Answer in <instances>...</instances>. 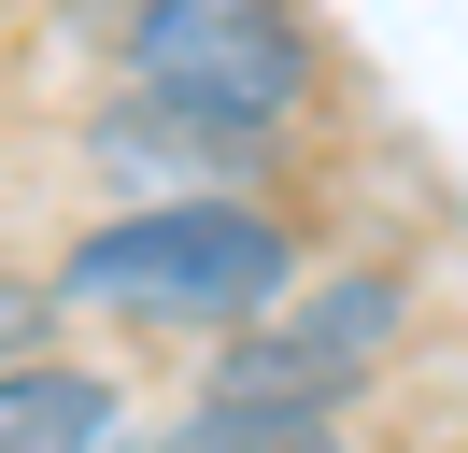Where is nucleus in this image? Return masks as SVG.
Listing matches in <instances>:
<instances>
[{
  "instance_id": "39448f33",
  "label": "nucleus",
  "mask_w": 468,
  "mask_h": 453,
  "mask_svg": "<svg viewBox=\"0 0 468 453\" xmlns=\"http://www.w3.org/2000/svg\"><path fill=\"white\" fill-rule=\"evenodd\" d=\"M143 453H341V425H313V411H185L171 439H143Z\"/></svg>"
},
{
  "instance_id": "20e7f679",
  "label": "nucleus",
  "mask_w": 468,
  "mask_h": 453,
  "mask_svg": "<svg viewBox=\"0 0 468 453\" xmlns=\"http://www.w3.org/2000/svg\"><path fill=\"white\" fill-rule=\"evenodd\" d=\"M128 439V396L100 368H0V453H114Z\"/></svg>"
},
{
  "instance_id": "f257e3e1",
  "label": "nucleus",
  "mask_w": 468,
  "mask_h": 453,
  "mask_svg": "<svg viewBox=\"0 0 468 453\" xmlns=\"http://www.w3.org/2000/svg\"><path fill=\"white\" fill-rule=\"evenodd\" d=\"M128 100L171 156H256L313 100V15L298 0H143Z\"/></svg>"
},
{
  "instance_id": "423d86ee",
  "label": "nucleus",
  "mask_w": 468,
  "mask_h": 453,
  "mask_svg": "<svg viewBox=\"0 0 468 453\" xmlns=\"http://www.w3.org/2000/svg\"><path fill=\"white\" fill-rule=\"evenodd\" d=\"M43 311H58V298H43V283H0V368H29V340H43Z\"/></svg>"
},
{
  "instance_id": "7ed1b4c3",
  "label": "nucleus",
  "mask_w": 468,
  "mask_h": 453,
  "mask_svg": "<svg viewBox=\"0 0 468 453\" xmlns=\"http://www.w3.org/2000/svg\"><path fill=\"white\" fill-rule=\"evenodd\" d=\"M398 311H411V298H398L383 269L313 283L298 311H256V326L213 354V383H199V396H213V411H313V425H326L383 354H398Z\"/></svg>"
},
{
  "instance_id": "f03ea898",
  "label": "nucleus",
  "mask_w": 468,
  "mask_h": 453,
  "mask_svg": "<svg viewBox=\"0 0 468 453\" xmlns=\"http://www.w3.org/2000/svg\"><path fill=\"white\" fill-rule=\"evenodd\" d=\"M284 269H298V241L256 198H143V213H114V226L71 241L58 298L171 311V326H256V311H284Z\"/></svg>"
}]
</instances>
